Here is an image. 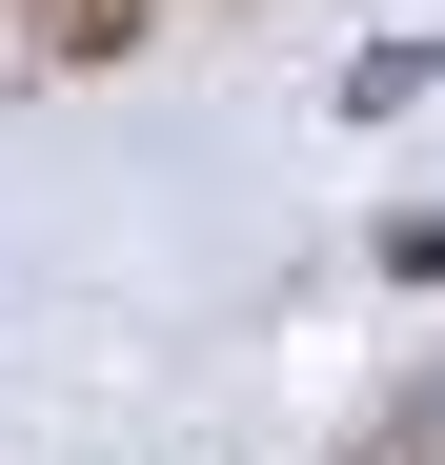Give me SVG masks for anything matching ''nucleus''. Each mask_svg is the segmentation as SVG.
I'll return each mask as SVG.
<instances>
[{"instance_id":"1","label":"nucleus","mask_w":445,"mask_h":465,"mask_svg":"<svg viewBox=\"0 0 445 465\" xmlns=\"http://www.w3.org/2000/svg\"><path fill=\"white\" fill-rule=\"evenodd\" d=\"M0 41H21V61H61V82H102V61H142V41H163V0H0Z\"/></svg>"}]
</instances>
